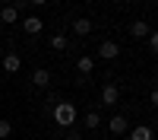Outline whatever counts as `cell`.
<instances>
[{"label":"cell","mask_w":158,"mask_h":140,"mask_svg":"<svg viewBox=\"0 0 158 140\" xmlns=\"http://www.w3.org/2000/svg\"><path fill=\"white\" fill-rule=\"evenodd\" d=\"M108 127H111V134H127V118L123 115H114Z\"/></svg>","instance_id":"obj_10"},{"label":"cell","mask_w":158,"mask_h":140,"mask_svg":"<svg viewBox=\"0 0 158 140\" xmlns=\"http://www.w3.org/2000/svg\"><path fill=\"white\" fill-rule=\"evenodd\" d=\"M152 137H155V131H152V127H146V124L130 131V140H152Z\"/></svg>","instance_id":"obj_8"},{"label":"cell","mask_w":158,"mask_h":140,"mask_svg":"<svg viewBox=\"0 0 158 140\" xmlns=\"http://www.w3.org/2000/svg\"><path fill=\"white\" fill-rule=\"evenodd\" d=\"M10 134H13V124L0 118V137H10Z\"/></svg>","instance_id":"obj_15"},{"label":"cell","mask_w":158,"mask_h":140,"mask_svg":"<svg viewBox=\"0 0 158 140\" xmlns=\"http://www.w3.org/2000/svg\"><path fill=\"white\" fill-rule=\"evenodd\" d=\"M98 124H101V115H98V111H85V127H92V131H95Z\"/></svg>","instance_id":"obj_13"},{"label":"cell","mask_w":158,"mask_h":140,"mask_svg":"<svg viewBox=\"0 0 158 140\" xmlns=\"http://www.w3.org/2000/svg\"><path fill=\"white\" fill-rule=\"evenodd\" d=\"M19 64H22L19 54H13V51H6V54H3V70H6V73H16V70H19Z\"/></svg>","instance_id":"obj_6"},{"label":"cell","mask_w":158,"mask_h":140,"mask_svg":"<svg viewBox=\"0 0 158 140\" xmlns=\"http://www.w3.org/2000/svg\"><path fill=\"white\" fill-rule=\"evenodd\" d=\"M51 48H54V51H63V48H67V35H54V38H51Z\"/></svg>","instance_id":"obj_14"},{"label":"cell","mask_w":158,"mask_h":140,"mask_svg":"<svg viewBox=\"0 0 158 140\" xmlns=\"http://www.w3.org/2000/svg\"><path fill=\"white\" fill-rule=\"evenodd\" d=\"M149 45H152V51L158 54V32H152V35H149Z\"/></svg>","instance_id":"obj_16"},{"label":"cell","mask_w":158,"mask_h":140,"mask_svg":"<svg viewBox=\"0 0 158 140\" xmlns=\"http://www.w3.org/2000/svg\"><path fill=\"white\" fill-rule=\"evenodd\" d=\"M92 32V19H76L73 22V35H89Z\"/></svg>","instance_id":"obj_12"},{"label":"cell","mask_w":158,"mask_h":140,"mask_svg":"<svg viewBox=\"0 0 158 140\" xmlns=\"http://www.w3.org/2000/svg\"><path fill=\"white\" fill-rule=\"evenodd\" d=\"M92 3H98V0H92Z\"/></svg>","instance_id":"obj_21"},{"label":"cell","mask_w":158,"mask_h":140,"mask_svg":"<svg viewBox=\"0 0 158 140\" xmlns=\"http://www.w3.org/2000/svg\"><path fill=\"white\" fill-rule=\"evenodd\" d=\"M117 99H120V89H117L114 83H108L101 89V102H104V105H117Z\"/></svg>","instance_id":"obj_3"},{"label":"cell","mask_w":158,"mask_h":140,"mask_svg":"<svg viewBox=\"0 0 158 140\" xmlns=\"http://www.w3.org/2000/svg\"><path fill=\"white\" fill-rule=\"evenodd\" d=\"M76 105H73V102H57V105H54V121L60 124V127H73L76 124Z\"/></svg>","instance_id":"obj_1"},{"label":"cell","mask_w":158,"mask_h":140,"mask_svg":"<svg viewBox=\"0 0 158 140\" xmlns=\"http://www.w3.org/2000/svg\"><path fill=\"white\" fill-rule=\"evenodd\" d=\"M22 29H25V35H38V32H41V19H38V16H29V19L22 22Z\"/></svg>","instance_id":"obj_9"},{"label":"cell","mask_w":158,"mask_h":140,"mask_svg":"<svg viewBox=\"0 0 158 140\" xmlns=\"http://www.w3.org/2000/svg\"><path fill=\"white\" fill-rule=\"evenodd\" d=\"M0 19H3L6 25H10V22H16V19H19V7H13V3H6L3 10H0Z\"/></svg>","instance_id":"obj_7"},{"label":"cell","mask_w":158,"mask_h":140,"mask_svg":"<svg viewBox=\"0 0 158 140\" xmlns=\"http://www.w3.org/2000/svg\"><path fill=\"white\" fill-rule=\"evenodd\" d=\"M3 54H6V51H3V48H0V61H3Z\"/></svg>","instance_id":"obj_19"},{"label":"cell","mask_w":158,"mask_h":140,"mask_svg":"<svg viewBox=\"0 0 158 140\" xmlns=\"http://www.w3.org/2000/svg\"><path fill=\"white\" fill-rule=\"evenodd\" d=\"M152 105L158 108V89H155V93H152Z\"/></svg>","instance_id":"obj_17"},{"label":"cell","mask_w":158,"mask_h":140,"mask_svg":"<svg viewBox=\"0 0 158 140\" xmlns=\"http://www.w3.org/2000/svg\"><path fill=\"white\" fill-rule=\"evenodd\" d=\"M32 83H35V86H41V89H44V86L51 83V73H48L44 67H38V70L32 73Z\"/></svg>","instance_id":"obj_11"},{"label":"cell","mask_w":158,"mask_h":140,"mask_svg":"<svg viewBox=\"0 0 158 140\" xmlns=\"http://www.w3.org/2000/svg\"><path fill=\"white\" fill-rule=\"evenodd\" d=\"M130 35H133V38H149L152 29H149V22H146V19H136L133 25H130Z\"/></svg>","instance_id":"obj_4"},{"label":"cell","mask_w":158,"mask_h":140,"mask_svg":"<svg viewBox=\"0 0 158 140\" xmlns=\"http://www.w3.org/2000/svg\"><path fill=\"white\" fill-rule=\"evenodd\" d=\"M98 57L101 61H117V57H120V45H117V42H101L98 45Z\"/></svg>","instance_id":"obj_2"},{"label":"cell","mask_w":158,"mask_h":140,"mask_svg":"<svg viewBox=\"0 0 158 140\" xmlns=\"http://www.w3.org/2000/svg\"><path fill=\"white\" fill-rule=\"evenodd\" d=\"M3 3H13V0H3Z\"/></svg>","instance_id":"obj_20"},{"label":"cell","mask_w":158,"mask_h":140,"mask_svg":"<svg viewBox=\"0 0 158 140\" xmlns=\"http://www.w3.org/2000/svg\"><path fill=\"white\" fill-rule=\"evenodd\" d=\"M76 67H79V73H82V76H89L92 70H95V57H92V54H82V57L76 61Z\"/></svg>","instance_id":"obj_5"},{"label":"cell","mask_w":158,"mask_h":140,"mask_svg":"<svg viewBox=\"0 0 158 140\" xmlns=\"http://www.w3.org/2000/svg\"><path fill=\"white\" fill-rule=\"evenodd\" d=\"M29 3H35V7H41V3H44V0H29Z\"/></svg>","instance_id":"obj_18"}]
</instances>
